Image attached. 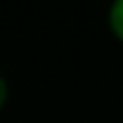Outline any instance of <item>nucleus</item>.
Instances as JSON below:
<instances>
[{
	"label": "nucleus",
	"mask_w": 123,
	"mask_h": 123,
	"mask_svg": "<svg viewBox=\"0 0 123 123\" xmlns=\"http://www.w3.org/2000/svg\"><path fill=\"white\" fill-rule=\"evenodd\" d=\"M107 27L112 37L119 43H123V0H114L107 9Z\"/></svg>",
	"instance_id": "1"
},
{
	"label": "nucleus",
	"mask_w": 123,
	"mask_h": 123,
	"mask_svg": "<svg viewBox=\"0 0 123 123\" xmlns=\"http://www.w3.org/2000/svg\"><path fill=\"white\" fill-rule=\"evenodd\" d=\"M9 96H12V89H9V80L0 73V112L7 107L9 103Z\"/></svg>",
	"instance_id": "2"
}]
</instances>
